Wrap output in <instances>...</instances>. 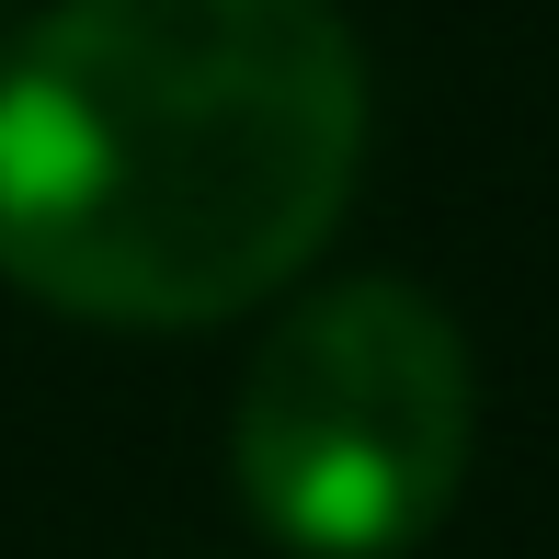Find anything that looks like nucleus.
<instances>
[{
    "label": "nucleus",
    "mask_w": 559,
    "mask_h": 559,
    "mask_svg": "<svg viewBox=\"0 0 559 559\" xmlns=\"http://www.w3.org/2000/svg\"><path fill=\"white\" fill-rule=\"evenodd\" d=\"M366 171L343 0H58L0 58V274L104 332H206Z\"/></svg>",
    "instance_id": "f257e3e1"
},
{
    "label": "nucleus",
    "mask_w": 559,
    "mask_h": 559,
    "mask_svg": "<svg viewBox=\"0 0 559 559\" xmlns=\"http://www.w3.org/2000/svg\"><path fill=\"white\" fill-rule=\"evenodd\" d=\"M479 435L468 343L423 286L354 274L274 320L240 377V456L251 514L309 559H389L456 502Z\"/></svg>",
    "instance_id": "f03ea898"
}]
</instances>
